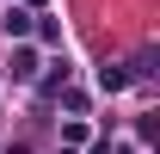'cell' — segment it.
I'll return each mask as SVG.
<instances>
[{"instance_id": "obj_1", "label": "cell", "mask_w": 160, "mask_h": 154, "mask_svg": "<svg viewBox=\"0 0 160 154\" xmlns=\"http://www.w3.org/2000/svg\"><path fill=\"white\" fill-rule=\"evenodd\" d=\"M0 31H6V43L31 37V13H25V6H6V13H0Z\"/></svg>"}, {"instance_id": "obj_2", "label": "cell", "mask_w": 160, "mask_h": 154, "mask_svg": "<svg viewBox=\"0 0 160 154\" xmlns=\"http://www.w3.org/2000/svg\"><path fill=\"white\" fill-rule=\"evenodd\" d=\"M12 80H37V56L31 49H12Z\"/></svg>"}, {"instance_id": "obj_3", "label": "cell", "mask_w": 160, "mask_h": 154, "mask_svg": "<svg viewBox=\"0 0 160 154\" xmlns=\"http://www.w3.org/2000/svg\"><path fill=\"white\" fill-rule=\"evenodd\" d=\"M99 86H105V93H123V86H129V68H105Z\"/></svg>"}]
</instances>
